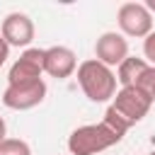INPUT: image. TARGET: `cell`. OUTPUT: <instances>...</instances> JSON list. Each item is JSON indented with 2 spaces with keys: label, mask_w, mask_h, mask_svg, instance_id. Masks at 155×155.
<instances>
[{
  "label": "cell",
  "mask_w": 155,
  "mask_h": 155,
  "mask_svg": "<svg viewBox=\"0 0 155 155\" xmlns=\"http://www.w3.org/2000/svg\"><path fill=\"white\" fill-rule=\"evenodd\" d=\"M136 87H140V90L148 94V99L155 104V65H148V68L143 70V75L138 78Z\"/></svg>",
  "instance_id": "7c38bea8"
},
{
  "label": "cell",
  "mask_w": 155,
  "mask_h": 155,
  "mask_svg": "<svg viewBox=\"0 0 155 155\" xmlns=\"http://www.w3.org/2000/svg\"><path fill=\"white\" fill-rule=\"evenodd\" d=\"M109 107H111L128 126H133V124H138V121H143V119L148 116L153 102L148 99V94H145L140 87L128 85V87L116 90V94H114V99H111Z\"/></svg>",
  "instance_id": "3957f363"
},
{
  "label": "cell",
  "mask_w": 155,
  "mask_h": 155,
  "mask_svg": "<svg viewBox=\"0 0 155 155\" xmlns=\"http://www.w3.org/2000/svg\"><path fill=\"white\" fill-rule=\"evenodd\" d=\"M150 155H155V150H153V153H150Z\"/></svg>",
  "instance_id": "e0dca14e"
},
{
  "label": "cell",
  "mask_w": 155,
  "mask_h": 155,
  "mask_svg": "<svg viewBox=\"0 0 155 155\" xmlns=\"http://www.w3.org/2000/svg\"><path fill=\"white\" fill-rule=\"evenodd\" d=\"M10 58V46H7V41L0 36V68L5 65V61Z\"/></svg>",
  "instance_id": "5bb4252c"
},
{
  "label": "cell",
  "mask_w": 155,
  "mask_h": 155,
  "mask_svg": "<svg viewBox=\"0 0 155 155\" xmlns=\"http://www.w3.org/2000/svg\"><path fill=\"white\" fill-rule=\"evenodd\" d=\"M94 58L107 68H119V63L128 58V41L124 39V34L104 31L94 44Z\"/></svg>",
  "instance_id": "ba28073f"
},
{
  "label": "cell",
  "mask_w": 155,
  "mask_h": 155,
  "mask_svg": "<svg viewBox=\"0 0 155 155\" xmlns=\"http://www.w3.org/2000/svg\"><path fill=\"white\" fill-rule=\"evenodd\" d=\"M78 70L75 51L68 46H51L44 48V73H48L56 80H65Z\"/></svg>",
  "instance_id": "9c48e42d"
},
{
  "label": "cell",
  "mask_w": 155,
  "mask_h": 155,
  "mask_svg": "<svg viewBox=\"0 0 155 155\" xmlns=\"http://www.w3.org/2000/svg\"><path fill=\"white\" fill-rule=\"evenodd\" d=\"M148 68V63H145V58H136V56H128V58H124L121 63H119V68H116V82L121 85V87H128V85H136L138 82V78L143 75V70Z\"/></svg>",
  "instance_id": "30bf717a"
},
{
  "label": "cell",
  "mask_w": 155,
  "mask_h": 155,
  "mask_svg": "<svg viewBox=\"0 0 155 155\" xmlns=\"http://www.w3.org/2000/svg\"><path fill=\"white\" fill-rule=\"evenodd\" d=\"M78 82L90 102H109L116 94V75L97 58H87L78 65Z\"/></svg>",
  "instance_id": "7a4b0ae2"
},
{
  "label": "cell",
  "mask_w": 155,
  "mask_h": 155,
  "mask_svg": "<svg viewBox=\"0 0 155 155\" xmlns=\"http://www.w3.org/2000/svg\"><path fill=\"white\" fill-rule=\"evenodd\" d=\"M34 22L29 15L24 12H10L5 19H2V29H0V36L7 41V46H17V48H27L31 41H34Z\"/></svg>",
  "instance_id": "8992f818"
},
{
  "label": "cell",
  "mask_w": 155,
  "mask_h": 155,
  "mask_svg": "<svg viewBox=\"0 0 155 155\" xmlns=\"http://www.w3.org/2000/svg\"><path fill=\"white\" fill-rule=\"evenodd\" d=\"M41 73H44V48H24L22 56L10 65L7 85L41 80Z\"/></svg>",
  "instance_id": "52a82bcc"
},
{
  "label": "cell",
  "mask_w": 155,
  "mask_h": 155,
  "mask_svg": "<svg viewBox=\"0 0 155 155\" xmlns=\"http://www.w3.org/2000/svg\"><path fill=\"white\" fill-rule=\"evenodd\" d=\"M128 128L131 126L109 107L99 124H87L70 133L68 150H70V155H97V153L121 143V138L126 136Z\"/></svg>",
  "instance_id": "6da1fadb"
},
{
  "label": "cell",
  "mask_w": 155,
  "mask_h": 155,
  "mask_svg": "<svg viewBox=\"0 0 155 155\" xmlns=\"http://www.w3.org/2000/svg\"><path fill=\"white\" fill-rule=\"evenodd\" d=\"M0 155H31V148L22 138H5L0 143Z\"/></svg>",
  "instance_id": "8fae6325"
},
{
  "label": "cell",
  "mask_w": 155,
  "mask_h": 155,
  "mask_svg": "<svg viewBox=\"0 0 155 155\" xmlns=\"http://www.w3.org/2000/svg\"><path fill=\"white\" fill-rule=\"evenodd\" d=\"M143 56H145L148 65H155V31H150L143 39Z\"/></svg>",
  "instance_id": "4fadbf2b"
},
{
  "label": "cell",
  "mask_w": 155,
  "mask_h": 155,
  "mask_svg": "<svg viewBox=\"0 0 155 155\" xmlns=\"http://www.w3.org/2000/svg\"><path fill=\"white\" fill-rule=\"evenodd\" d=\"M7 138V124H5V119L0 116V143Z\"/></svg>",
  "instance_id": "9a60e30c"
},
{
  "label": "cell",
  "mask_w": 155,
  "mask_h": 155,
  "mask_svg": "<svg viewBox=\"0 0 155 155\" xmlns=\"http://www.w3.org/2000/svg\"><path fill=\"white\" fill-rule=\"evenodd\" d=\"M143 5L148 7V12H150V15H155V0H148V2H143Z\"/></svg>",
  "instance_id": "2e32d148"
},
{
  "label": "cell",
  "mask_w": 155,
  "mask_h": 155,
  "mask_svg": "<svg viewBox=\"0 0 155 155\" xmlns=\"http://www.w3.org/2000/svg\"><path fill=\"white\" fill-rule=\"evenodd\" d=\"M116 22L126 36L145 39L153 31V15L143 2H124L116 12Z\"/></svg>",
  "instance_id": "5b68a950"
},
{
  "label": "cell",
  "mask_w": 155,
  "mask_h": 155,
  "mask_svg": "<svg viewBox=\"0 0 155 155\" xmlns=\"http://www.w3.org/2000/svg\"><path fill=\"white\" fill-rule=\"evenodd\" d=\"M46 97V82L44 80H31V82H17L7 85L2 92V104L15 111H27L34 109L44 102Z\"/></svg>",
  "instance_id": "277c9868"
}]
</instances>
